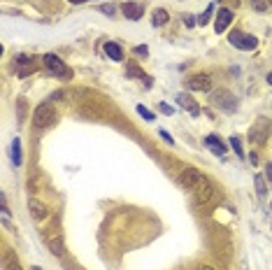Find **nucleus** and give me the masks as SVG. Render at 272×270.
I'll return each instance as SVG.
<instances>
[{"instance_id":"1","label":"nucleus","mask_w":272,"mask_h":270,"mask_svg":"<svg viewBox=\"0 0 272 270\" xmlns=\"http://www.w3.org/2000/svg\"><path fill=\"white\" fill-rule=\"evenodd\" d=\"M54 121H56V109H54L52 103L37 105L35 114H33V124H35V128H49V126H54Z\"/></svg>"},{"instance_id":"2","label":"nucleus","mask_w":272,"mask_h":270,"mask_svg":"<svg viewBox=\"0 0 272 270\" xmlns=\"http://www.w3.org/2000/svg\"><path fill=\"white\" fill-rule=\"evenodd\" d=\"M212 105L219 108L221 112H235L237 109V98L226 89H219L212 93Z\"/></svg>"},{"instance_id":"3","label":"nucleus","mask_w":272,"mask_h":270,"mask_svg":"<svg viewBox=\"0 0 272 270\" xmlns=\"http://www.w3.org/2000/svg\"><path fill=\"white\" fill-rule=\"evenodd\" d=\"M42 63H44V68L52 72V75H56V77H70V75H72L70 68L63 63V61L56 54H47L42 58Z\"/></svg>"},{"instance_id":"4","label":"nucleus","mask_w":272,"mask_h":270,"mask_svg":"<svg viewBox=\"0 0 272 270\" xmlns=\"http://www.w3.org/2000/svg\"><path fill=\"white\" fill-rule=\"evenodd\" d=\"M230 45L237 47V49H245V52H254L256 47H258V37L240 33V30H233V33H230Z\"/></svg>"},{"instance_id":"5","label":"nucleus","mask_w":272,"mask_h":270,"mask_svg":"<svg viewBox=\"0 0 272 270\" xmlns=\"http://www.w3.org/2000/svg\"><path fill=\"white\" fill-rule=\"evenodd\" d=\"M205 180V175H202L200 170H195V168H186L182 175H179V184L184 187V189L189 191H195L198 189V184Z\"/></svg>"},{"instance_id":"6","label":"nucleus","mask_w":272,"mask_h":270,"mask_svg":"<svg viewBox=\"0 0 272 270\" xmlns=\"http://www.w3.org/2000/svg\"><path fill=\"white\" fill-rule=\"evenodd\" d=\"M186 86H189L191 91H210L212 89V77L207 75V72H202V75H193V77H189Z\"/></svg>"},{"instance_id":"7","label":"nucleus","mask_w":272,"mask_h":270,"mask_svg":"<svg viewBox=\"0 0 272 270\" xmlns=\"http://www.w3.org/2000/svg\"><path fill=\"white\" fill-rule=\"evenodd\" d=\"M177 105H179L182 109H186L191 117H198V114H200V108H198V103H195L191 96H186V93H179V96H177Z\"/></svg>"},{"instance_id":"8","label":"nucleus","mask_w":272,"mask_h":270,"mask_svg":"<svg viewBox=\"0 0 272 270\" xmlns=\"http://www.w3.org/2000/svg\"><path fill=\"white\" fill-rule=\"evenodd\" d=\"M230 21H233V12H230L228 7H221L219 12H217V24H214V30H217V33H223V30L230 26Z\"/></svg>"},{"instance_id":"9","label":"nucleus","mask_w":272,"mask_h":270,"mask_svg":"<svg viewBox=\"0 0 272 270\" xmlns=\"http://www.w3.org/2000/svg\"><path fill=\"white\" fill-rule=\"evenodd\" d=\"M193 193H195V200H198V203H210V198L214 196V189H212L210 180L205 177V180L198 184V189H195Z\"/></svg>"},{"instance_id":"10","label":"nucleus","mask_w":272,"mask_h":270,"mask_svg":"<svg viewBox=\"0 0 272 270\" xmlns=\"http://www.w3.org/2000/svg\"><path fill=\"white\" fill-rule=\"evenodd\" d=\"M33 70H35V61H33L30 56H19L17 58V75L19 77H28Z\"/></svg>"},{"instance_id":"11","label":"nucleus","mask_w":272,"mask_h":270,"mask_svg":"<svg viewBox=\"0 0 272 270\" xmlns=\"http://www.w3.org/2000/svg\"><path fill=\"white\" fill-rule=\"evenodd\" d=\"M121 9H123V14L128 19H133V21L142 19V14H144V5H140V2H126Z\"/></svg>"},{"instance_id":"12","label":"nucleus","mask_w":272,"mask_h":270,"mask_svg":"<svg viewBox=\"0 0 272 270\" xmlns=\"http://www.w3.org/2000/svg\"><path fill=\"white\" fill-rule=\"evenodd\" d=\"M265 131H268V121L265 119H261L258 124L254 126V131H251V135H249V140L251 142H258V144H263V140H265Z\"/></svg>"},{"instance_id":"13","label":"nucleus","mask_w":272,"mask_h":270,"mask_svg":"<svg viewBox=\"0 0 272 270\" xmlns=\"http://www.w3.org/2000/svg\"><path fill=\"white\" fill-rule=\"evenodd\" d=\"M205 144H207L217 156H223V154H226V144L221 142L219 135H207V137H205Z\"/></svg>"},{"instance_id":"14","label":"nucleus","mask_w":272,"mask_h":270,"mask_svg":"<svg viewBox=\"0 0 272 270\" xmlns=\"http://www.w3.org/2000/svg\"><path fill=\"white\" fill-rule=\"evenodd\" d=\"M105 54L112 58V61H123V49L116 42H105Z\"/></svg>"},{"instance_id":"15","label":"nucleus","mask_w":272,"mask_h":270,"mask_svg":"<svg viewBox=\"0 0 272 270\" xmlns=\"http://www.w3.org/2000/svg\"><path fill=\"white\" fill-rule=\"evenodd\" d=\"M151 21H154V26L156 28H163L170 21V14H167L165 9H154V14H151Z\"/></svg>"},{"instance_id":"16","label":"nucleus","mask_w":272,"mask_h":270,"mask_svg":"<svg viewBox=\"0 0 272 270\" xmlns=\"http://www.w3.org/2000/svg\"><path fill=\"white\" fill-rule=\"evenodd\" d=\"M28 207H30V215H33V219H37V221L47 216V207H44L42 203H37V200H30V203H28Z\"/></svg>"},{"instance_id":"17","label":"nucleus","mask_w":272,"mask_h":270,"mask_svg":"<svg viewBox=\"0 0 272 270\" xmlns=\"http://www.w3.org/2000/svg\"><path fill=\"white\" fill-rule=\"evenodd\" d=\"M12 161H14V165H21V142H19V137L12 140Z\"/></svg>"},{"instance_id":"18","label":"nucleus","mask_w":272,"mask_h":270,"mask_svg":"<svg viewBox=\"0 0 272 270\" xmlns=\"http://www.w3.org/2000/svg\"><path fill=\"white\" fill-rule=\"evenodd\" d=\"M254 184H256V191H258V196L263 198L265 193H268V191H265V180L261 177V175H256V177H254Z\"/></svg>"},{"instance_id":"19","label":"nucleus","mask_w":272,"mask_h":270,"mask_svg":"<svg viewBox=\"0 0 272 270\" xmlns=\"http://www.w3.org/2000/svg\"><path fill=\"white\" fill-rule=\"evenodd\" d=\"M137 114H140V117H144L147 121H154V119H156V117H154V112H151V109H147L144 105H137Z\"/></svg>"},{"instance_id":"20","label":"nucleus","mask_w":272,"mask_h":270,"mask_svg":"<svg viewBox=\"0 0 272 270\" xmlns=\"http://www.w3.org/2000/svg\"><path fill=\"white\" fill-rule=\"evenodd\" d=\"M230 147L235 149V154H237V156H245V149H242V142H240L237 137H230Z\"/></svg>"},{"instance_id":"21","label":"nucleus","mask_w":272,"mask_h":270,"mask_svg":"<svg viewBox=\"0 0 272 270\" xmlns=\"http://www.w3.org/2000/svg\"><path fill=\"white\" fill-rule=\"evenodd\" d=\"M212 12H214V5H210V7L205 9V14H200V19H198V24H202V26H205V24H207V21H210Z\"/></svg>"},{"instance_id":"22","label":"nucleus","mask_w":272,"mask_h":270,"mask_svg":"<svg viewBox=\"0 0 272 270\" xmlns=\"http://www.w3.org/2000/svg\"><path fill=\"white\" fill-rule=\"evenodd\" d=\"M251 5H254V9H258V12H265V9H268V2H265V0H251Z\"/></svg>"},{"instance_id":"23","label":"nucleus","mask_w":272,"mask_h":270,"mask_svg":"<svg viewBox=\"0 0 272 270\" xmlns=\"http://www.w3.org/2000/svg\"><path fill=\"white\" fill-rule=\"evenodd\" d=\"M0 207H2V215L7 216L9 210H7V198H5V193H0Z\"/></svg>"},{"instance_id":"24","label":"nucleus","mask_w":272,"mask_h":270,"mask_svg":"<svg viewBox=\"0 0 272 270\" xmlns=\"http://www.w3.org/2000/svg\"><path fill=\"white\" fill-rule=\"evenodd\" d=\"M133 52H135V54H137V56H147V54H149V49H147V47H144V45L135 47V49H133Z\"/></svg>"},{"instance_id":"25","label":"nucleus","mask_w":272,"mask_h":270,"mask_svg":"<svg viewBox=\"0 0 272 270\" xmlns=\"http://www.w3.org/2000/svg\"><path fill=\"white\" fill-rule=\"evenodd\" d=\"M161 137H163V140H165V142H170V144H172V142H175V140H172V135H170V133H167V131H165V128H161Z\"/></svg>"},{"instance_id":"26","label":"nucleus","mask_w":272,"mask_h":270,"mask_svg":"<svg viewBox=\"0 0 272 270\" xmlns=\"http://www.w3.org/2000/svg\"><path fill=\"white\" fill-rule=\"evenodd\" d=\"M100 12H105V14H109V17H112V14H114L116 9L112 7V5H100Z\"/></svg>"},{"instance_id":"27","label":"nucleus","mask_w":272,"mask_h":270,"mask_svg":"<svg viewBox=\"0 0 272 270\" xmlns=\"http://www.w3.org/2000/svg\"><path fill=\"white\" fill-rule=\"evenodd\" d=\"M265 180L272 182V163H265Z\"/></svg>"},{"instance_id":"28","label":"nucleus","mask_w":272,"mask_h":270,"mask_svg":"<svg viewBox=\"0 0 272 270\" xmlns=\"http://www.w3.org/2000/svg\"><path fill=\"white\" fill-rule=\"evenodd\" d=\"M186 26H189V28H193V26H195V17L186 14Z\"/></svg>"},{"instance_id":"29","label":"nucleus","mask_w":272,"mask_h":270,"mask_svg":"<svg viewBox=\"0 0 272 270\" xmlns=\"http://www.w3.org/2000/svg\"><path fill=\"white\" fill-rule=\"evenodd\" d=\"M161 112H165V114H172V108L165 105V103H161Z\"/></svg>"},{"instance_id":"30","label":"nucleus","mask_w":272,"mask_h":270,"mask_svg":"<svg viewBox=\"0 0 272 270\" xmlns=\"http://www.w3.org/2000/svg\"><path fill=\"white\" fill-rule=\"evenodd\" d=\"M7 270H19V263H14V261H7Z\"/></svg>"},{"instance_id":"31","label":"nucleus","mask_w":272,"mask_h":270,"mask_svg":"<svg viewBox=\"0 0 272 270\" xmlns=\"http://www.w3.org/2000/svg\"><path fill=\"white\" fill-rule=\"evenodd\" d=\"M249 161L256 165V163H258V154H251V156H249Z\"/></svg>"},{"instance_id":"32","label":"nucleus","mask_w":272,"mask_h":270,"mask_svg":"<svg viewBox=\"0 0 272 270\" xmlns=\"http://www.w3.org/2000/svg\"><path fill=\"white\" fill-rule=\"evenodd\" d=\"M195 270H214V268H210V266H198Z\"/></svg>"},{"instance_id":"33","label":"nucleus","mask_w":272,"mask_h":270,"mask_svg":"<svg viewBox=\"0 0 272 270\" xmlns=\"http://www.w3.org/2000/svg\"><path fill=\"white\" fill-rule=\"evenodd\" d=\"M72 5H79V2H86V0H70Z\"/></svg>"},{"instance_id":"34","label":"nucleus","mask_w":272,"mask_h":270,"mask_svg":"<svg viewBox=\"0 0 272 270\" xmlns=\"http://www.w3.org/2000/svg\"><path fill=\"white\" fill-rule=\"evenodd\" d=\"M268 81H270V86H272V72H270V75H268Z\"/></svg>"},{"instance_id":"35","label":"nucleus","mask_w":272,"mask_h":270,"mask_svg":"<svg viewBox=\"0 0 272 270\" xmlns=\"http://www.w3.org/2000/svg\"><path fill=\"white\" fill-rule=\"evenodd\" d=\"M268 5H270V7H272V0H268Z\"/></svg>"},{"instance_id":"36","label":"nucleus","mask_w":272,"mask_h":270,"mask_svg":"<svg viewBox=\"0 0 272 270\" xmlns=\"http://www.w3.org/2000/svg\"><path fill=\"white\" fill-rule=\"evenodd\" d=\"M33 270H40V268H33Z\"/></svg>"},{"instance_id":"37","label":"nucleus","mask_w":272,"mask_h":270,"mask_svg":"<svg viewBox=\"0 0 272 270\" xmlns=\"http://www.w3.org/2000/svg\"><path fill=\"white\" fill-rule=\"evenodd\" d=\"M270 135H272V133H270Z\"/></svg>"}]
</instances>
